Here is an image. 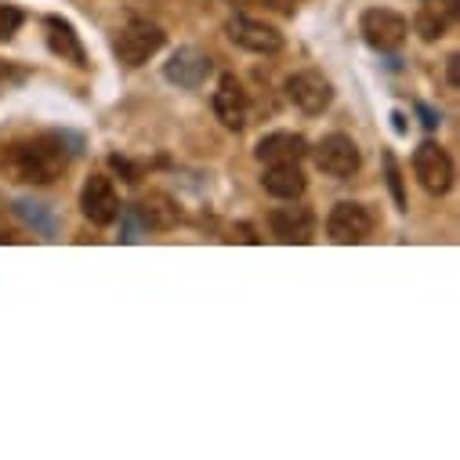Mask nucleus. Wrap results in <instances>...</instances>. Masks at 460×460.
I'll return each instance as SVG.
<instances>
[{
  "label": "nucleus",
  "instance_id": "obj_7",
  "mask_svg": "<svg viewBox=\"0 0 460 460\" xmlns=\"http://www.w3.org/2000/svg\"><path fill=\"white\" fill-rule=\"evenodd\" d=\"M164 48V30L153 22H131L120 37H117V58L124 66H142L149 62L156 51Z\"/></svg>",
  "mask_w": 460,
  "mask_h": 460
},
{
  "label": "nucleus",
  "instance_id": "obj_4",
  "mask_svg": "<svg viewBox=\"0 0 460 460\" xmlns=\"http://www.w3.org/2000/svg\"><path fill=\"white\" fill-rule=\"evenodd\" d=\"M326 233L333 243H367L374 233V217L363 203H337L326 217Z\"/></svg>",
  "mask_w": 460,
  "mask_h": 460
},
{
  "label": "nucleus",
  "instance_id": "obj_13",
  "mask_svg": "<svg viewBox=\"0 0 460 460\" xmlns=\"http://www.w3.org/2000/svg\"><path fill=\"white\" fill-rule=\"evenodd\" d=\"M254 153H258V160H261L265 167H272V164H301V156L308 153V142H305L301 135L276 131V135H265Z\"/></svg>",
  "mask_w": 460,
  "mask_h": 460
},
{
  "label": "nucleus",
  "instance_id": "obj_6",
  "mask_svg": "<svg viewBox=\"0 0 460 460\" xmlns=\"http://www.w3.org/2000/svg\"><path fill=\"white\" fill-rule=\"evenodd\" d=\"M315 164L330 178H352L359 171V146L349 135H326L315 146Z\"/></svg>",
  "mask_w": 460,
  "mask_h": 460
},
{
  "label": "nucleus",
  "instance_id": "obj_22",
  "mask_svg": "<svg viewBox=\"0 0 460 460\" xmlns=\"http://www.w3.org/2000/svg\"><path fill=\"white\" fill-rule=\"evenodd\" d=\"M236 240H243V243H258V236H254V228H251V225H236Z\"/></svg>",
  "mask_w": 460,
  "mask_h": 460
},
{
  "label": "nucleus",
  "instance_id": "obj_23",
  "mask_svg": "<svg viewBox=\"0 0 460 460\" xmlns=\"http://www.w3.org/2000/svg\"><path fill=\"white\" fill-rule=\"evenodd\" d=\"M420 109V117H424V128H438V112H431L428 105H417Z\"/></svg>",
  "mask_w": 460,
  "mask_h": 460
},
{
  "label": "nucleus",
  "instance_id": "obj_2",
  "mask_svg": "<svg viewBox=\"0 0 460 460\" xmlns=\"http://www.w3.org/2000/svg\"><path fill=\"white\" fill-rule=\"evenodd\" d=\"M359 33H363V40H367L370 48H377V51H395V48H402V40H406V33H410V22H406L399 12H392V8H370V12H363V19H359Z\"/></svg>",
  "mask_w": 460,
  "mask_h": 460
},
{
  "label": "nucleus",
  "instance_id": "obj_8",
  "mask_svg": "<svg viewBox=\"0 0 460 460\" xmlns=\"http://www.w3.org/2000/svg\"><path fill=\"white\" fill-rule=\"evenodd\" d=\"M287 98L301 109V112H308V117H319L323 109H330V102H333V87H330V80L323 76V73H294L290 80H287Z\"/></svg>",
  "mask_w": 460,
  "mask_h": 460
},
{
  "label": "nucleus",
  "instance_id": "obj_14",
  "mask_svg": "<svg viewBox=\"0 0 460 460\" xmlns=\"http://www.w3.org/2000/svg\"><path fill=\"white\" fill-rule=\"evenodd\" d=\"M453 26V4L449 0H420L417 8V19H413V30L420 40H442Z\"/></svg>",
  "mask_w": 460,
  "mask_h": 460
},
{
  "label": "nucleus",
  "instance_id": "obj_16",
  "mask_svg": "<svg viewBox=\"0 0 460 460\" xmlns=\"http://www.w3.org/2000/svg\"><path fill=\"white\" fill-rule=\"evenodd\" d=\"M261 185H265V192L276 196V199H297V196L305 192V174H301L297 164H272V167L265 171Z\"/></svg>",
  "mask_w": 460,
  "mask_h": 460
},
{
  "label": "nucleus",
  "instance_id": "obj_24",
  "mask_svg": "<svg viewBox=\"0 0 460 460\" xmlns=\"http://www.w3.org/2000/svg\"><path fill=\"white\" fill-rule=\"evenodd\" d=\"M456 62H460L456 55H449V58H446V76H449V84H456Z\"/></svg>",
  "mask_w": 460,
  "mask_h": 460
},
{
  "label": "nucleus",
  "instance_id": "obj_19",
  "mask_svg": "<svg viewBox=\"0 0 460 460\" xmlns=\"http://www.w3.org/2000/svg\"><path fill=\"white\" fill-rule=\"evenodd\" d=\"M385 171H388V189H392V196H395V203H399V210H406V192H402V178H399V167H395V160H392V153L385 156Z\"/></svg>",
  "mask_w": 460,
  "mask_h": 460
},
{
  "label": "nucleus",
  "instance_id": "obj_9",
  "mask_svg": "<svg viewBox=\"0 0 460 460\" xmlns=\"http://www.w3.org/2000/svg\"><path fill=\"white\" fill-rule=\"evenodd\" d=\"M80 210H84V217L94 221V225H112V221H117V214H120V196H117V189H112V181L102 178V174L87 178V185H84V192H80Z\"/></svg>",
  "mask_w": 460,
  "mask_h": 460
},
{
  "label": "nucleus",
  "instance_id": "obj_17",
  "mask_svg": "<svg viewBox=\"0 0 460 460\" xmlns=\"http://www.w3.org/2000/svg\"><path fill=\"white\" fill-rule=\"evenodd\" d=\"M138 217L146 228H174L178 225V207L171 196L164 192H149L142 203H138Z\"/></svg>",
  "mask_w": 460,
  "mask_h": 460
},
{
  "label": "nucleus",
  "instance_id": "obj_18",
  "mask_svg": "<svg viewBox=\"0 0 460 460\" xmlns=\"http://www.w3.org/2000/svg\"><path fill=\"white\" fill-rule=\"evenodd\" d=\"M19 26H22V12H19L15 4H0V40L15 37Z\"/></svg>",
  "mask_w": 460,
  "mask_h": 460
},
{
  "label": "nucleus",
  "instance_id": "obj_11",
  "mask_svg": "<svg viewBox=\"0 0 460 460\" xmlns=\"http://www.w3.org/2000/svg\"><path fill=\"white\" fill-rule=\"evenodd\" d=\"M210 73H214V62H210L203 51H196V48L174 51L171 62L164 66V76H167L171 84H178V87H199V84H207Z\"/></svg>",
  "mask_w": 460,
  "mask_h": 460
},
{
  "label": "nucleus",
  "instance_id": "obj_10",
  "mask_svg": "<svg viewBox=\"0 0 460 460\" xmlns=\"http://www.w3.org/2000/svg\"><path fill=\"white\" fill-rule=\"evenodd\" d=\"M247 91L236 84V76H221V87L214 91V117L228 128V131H243L247 128Z\"/></svg>",
  "mask_w": 460,
  "mask_h": 460
},
{
  "label": "nucleus",
  "instance_id": "obj_15",
  "mask_svg": "<svg viewBox=\"0 0 460 460\" xmlns=\"http://www.w3.org/2000/svg\"><path fill=\"white\" fill-rule=\"evenodd\" d=\"M44 26H48V48H51L62 62H73V66L84 69V66H87V51H84L76 30H73L66 19H58V15H51Z\"/></svg>",
  "mask_w": 460,
  "mask_h": 460
},
{
  "label": "nucleus",
  "instance_id": "obj_12",
  "mask_svg": "<svg viewBox=\"0 0 460 460\" xmlns=\"http://www.w3.org/2000/svg\"><path fill=\"white\" fill-rule=\"evenodd\" d=\"M272 233L279 243H312L315 217L308 207H279L272 210Z\"/></svg>",
  "mask_w": 460,
  "mask_h": 460
},
{
  "label": "nucleus",
  "instance_id": "obj_20",
  "mask_svg": "<svg viewBox=\"0 0 460 460\" xmlns=\"http://www.w3.org/2000/svg\"><path fill=\"white\" fill-rule=\"evenodd\" d=\"M12 80H22V73H19V69H12L8 62H0V91H4Z\"/></svg>",
  "mask_w": 460,
  "mask_h": 460
},
{
  "label": "nucleus",
  "instance_id": "obj_5",
  "mask_svg": "<svg viewBox=\"0 0 460 460\" xmlns=\"http://www.w3.org/2000/svg\"><path fill=\"white\" fill-rule=\"evenodd\" d=\"M225 30H228V40L240 44L243 51H254V55H276L283 48V33L276 26L247 19V15H233Z\"/></svg>",
  "mask_w": 460,
  "mask_h": 460
},
{
  "label": "nucleus",
  "instance_id": "obj_21",
  "mask_svg": "<svg viewBox=\"0 0 460 460\" xmlns=\"http://www.w3.org/2000/svg\"><path fill=\"white\" fill-rule=\"evenodd\" d=\"M109 164H112V167H117V171H120V174H128V181H138V171H135V167H131V164H128V160H120V156H112V160H109Z\"/></svg>",
  "mask_w": 460,
  "mask_h": 460
},
{
  "label": "nucleus",
  "instance_id": "obj_3",
  "mask_svg": "<svg viewBox=\"0 0 460 460\" xmlns=\"http://www.w3.org/2000/svg\"><path fill=\"white\" fill-rule=\"evenodd\" d=\"M413 174H417V181L424 185V192L446 196L449 185H453V160H449V153H446L442 146L424 142V146H417V153H413Z\"/></svg>",
  "mask_w": 460,
  "mask_h": 460
},
{
  "label": "nucleus",
  "instance_id": "obj_1",
  "mask_svg": "<svg viewBox=\"0 0 460 460\" xmlns=\"http://www.w3.org/2000/svg\"><path fill=\"white\" fill-rule=\"evenodd\" d=\"M69 164V149L62 135H40L19 146H8L4 156H0V167H4L15 181H30V185H48L55 181Z\"/></svg>",
  "mask_w": 460,
  "mask_h": 460
}]
</instances>
